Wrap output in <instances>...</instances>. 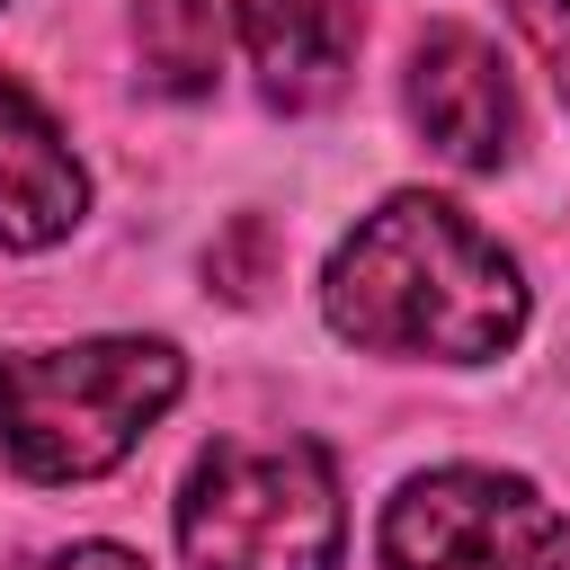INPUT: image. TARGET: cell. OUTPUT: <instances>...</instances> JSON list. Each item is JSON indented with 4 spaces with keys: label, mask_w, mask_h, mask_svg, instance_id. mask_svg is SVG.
<instances>
[{
    "label": "cell",
    "mask_w": 570,
    "mask_h": 570,
    "mask_svg": "<svg viewBox=\"0 0 570 570\" xmlns=\"http://www.w3.org/2000/svg\"><path fill=\"white\" fill-rule=\"evenodd\" d=\"M330 330L374 356H499L525 330L517 258L445 196H392L330 258Z\"/></svg>",
    "instance_id": "1"
},
{
    "label": "cell",
    "mask_w": 570,
    "mask_h": 570,
    "mask_svg": "<svg viewBox=\"0 0 570 570\" xmlns=\"http://www.w3.org/2000/svg\"><path fill=\"white\" fill-rule=\"evenodd\" d=\"M410 116L454 169H499L517 151V89L472 27H428L410 53Z\"/></svg>",
    "instance_id": "5"
},
{
    "label": "cell",
    "mask_w": 570,
    "mask_h": 570,
    "mask_svg": "<svg viewBox=\"0 0 570 570\" xmlns=\"http://www.w3.org/2000/svg\"><path fill=\"white\" fill-rule=\"evenodd\" d=\"M214 285L232 294V303H258L267 285H276V232H267V214H240L223 240H214Z\"/></svg>",
    "instance_id": "9"
},
{
    "label": "cell",
    "mask_w": 570,
    "mask_h": 570,
    "mask_svg": "<svg viewBox=\"0 0 570 570\" xmlns=\"http://www.w3.org/2000/svg\"><path fill=\"white\" fill-rule=\"evenodd\" d=\"M134 53H142L151 89L205 98L214 71H223V18H214V0H134Z\"/></svg>",
    "instance_id": "8"
},
{
    "label": "cell",
    "mask_w": 570,
    "mask_h": 570,
    "mask_svg": "<svg viewBox=\"0 0 570 570\" xmlns=\"http://www.w3.org/2000/svg\"><path fill=\"white\" fill-rule=\"evenodd\" d=\"M178 543L196 570H330L338 561L330 454L312 436L205 445L178 499Z\"/></svg>",
    "instance_id": "3"
},
{
    "label": "cell",
    "mask_w": 570,
    "mask_h": 570,
    "mask_svg": "<svg viewBox=\"0 0 570 570\" xmlns=\"http://www.w3.org/2000/svg\"><path fill=\"white\" fill-rule=\"evenodd\" d=\"M383 561L392 570H570V534L517 472L445 463L383 508Z\"/></svg>",
    "instance_id": "4"
},
{
    "label": "cell",
    "mask_w": 570,
    "mask_h": 570,
    "mask_svg": "<svg viewBox=\"0 0 570 570\" xmlns=\"http://www.w3.org/2000/svg\"><path fill=\"white\" fill-rule=\"evenodd\" d=\"M45 570H142L134 552H116V543H71V552H53Z\"/></svg>",
    "instance_id": "11"
},
{
    "label": "cell",
    "mask_w": 570,
    "mask_h": 570,
    "mask_svg": "<svg viewBox=\"0 0 570 570\" xmlns=\"http://www.w3.org/2000/svg\"><path fill=\"white\" fill-rule=\"evenodd\" d=\"M89 178L18 80H0V249H45L80 223Z\"/></svg>",
    "instance_id": "7"
},
{
    "label": "cell",
    "mask_w": 570,
    "mask_h": 570,
    "mask_svg": "<svg viewBox=\"0 0 570 570\" xmlns=\"http://www.w3.org/2000/svg\"><path fill=\"white\" fill-rule=\"evenodd\" d=\"M232 9H240L258 89H267L276 107H321V98L347 89L365 0H232Z\"/></svg>",
    "instance_id": "6"
},
{
    "label": "cell",
    "mask_w": 570,
    "mask_h": 570,
    "mask_svg": "<svg viewBox=\"0 0 570 570\" xmlns=\"http://www.w3.org/2000/svg\"><path fill=\"white\" fill-rule=\"evenodd\" d=\"M178 401V356L160 338H80L0 356V454L27 481H98Z\"/></svg>",
    "instance_id": "2"
},
{
    "label": "cell",
    "mask_w": 570,
    "mask_h": 570,
    "mask_svg": "<svg viewBox=\"0 0 570 570\" xmlns=\"http://www.w3.org/2000/svg\"><path fill=\"white\" fill-rule=\"evenodd\" d=\"M508 18H517V36L543 53V71H552V89H561V107H570V0H508Z\"/></svg>",
    "instance_id": "10"
}]
</instances>
